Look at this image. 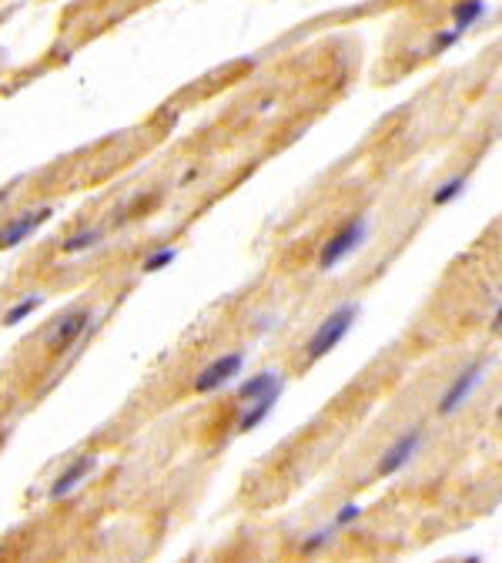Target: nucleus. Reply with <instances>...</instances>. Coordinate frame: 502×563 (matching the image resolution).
I'll return each mask as SVG.
<instances>
[{
    "mask_svg": "<svg viewBox=\"0 0 502 563\" xmlns=\"http://www.w3.org/2000/svg\"><path fill=\"white\" fill-rule=\"evenodd\" d=\"M359 312H362V305L359 302H342L338 309H332V312L315 325V332L308 335V342H305V359H308V363H319V359H325L328 352L338 349L342 339L351 332Z\"/></svg>",
    "mask_w": 502,
    "mask_h": 563,
    "instance_id": "nucleus-1",
    "label": "nucleus"
},
{
    "mask_svg": "<svg viewBox=\"0 0 502 563\" xmlns=\"http://www.w3.org/2000/svg\"><path fill=\"white\" fill-rule=\"evenodd\" d=\"M368 229H372L368 215H355V218H349V222H342V225L325 238V245H321V252H319L321 272H332V269H338L345 259H351V255L366 245Z\"/></svg>",
    "mask_w": 502,
    "mask_h": 563,
    "instance_id": "nucleus-2",
    "label": "nucleus"
},
{
    "mask_svg": "<svg viewBox=\"0 0 502 563\" xmlns=\"http://www.w3.org/2000/svg\"><path fill=\"white\" fill-rule=\"evenodd\" d=\"M489 365H492V359H489V356H479V359H472V363H466L459 369V376L445 386V393H442L439 399V416H452V412H459L466 406V399L479 389V382L486 379Z\"/></svg>",
    "mask_w": 502,
    "mask_h": 563,
    "instance_id": "nucleus-3",
    "label": "nucleus"
},
{
    "mask_svg": "<svg viewBox=\"0 0 502 563\" xmlns=\"http://www.w3.org/2000/svg\"><path fill=\"white\" fill-rule=\"evenodd\" d=\"M244 369V352H225V356H214L212 363L201 369L198 376H195V393L198 396H208V393H218V389H225L228 382H235L242 376Z\"/></svg>",
    "mask_w": 502,
    "mask_h": 563,
    "instance_id": "nucleus-4",
    "label": "nucleus"
},
{
    "mask_svg": "<svg viewBox=\"0 0 502 563\" xmlns=\"http://www.w3.org/2000/svg\"><path fill=\"white\" fill-rule=\"evenodd\" d=\"M91 322H94V309H91V305H81V309L64 312L61 319L50 325L54 332L47 335V352H50V356H64V352L71 349L81 335L91 329Z\"/></svg>",
    "mask_w": 502,
    "mask_h": 563,
    "instance_id": "nucleus-5",
    "label": "nucleus"
},
{
    "mask_svg": "<svg viewBox=\"0 0 502 563\" xmlns=\"http://www.w3.org/2000/svg\"><path fill=\"white\" fill-rule=\"evenodd\" d=\"M422 440H426V433H422V426H412L405 429L402 436H396V442L385 450L379 457V466H375V473L379 476H396V473H402L405 466H409L412 459H415V453L422 450Z\"/></svg>",
    "mask_w": 502,
    "mask_h": 563,
    "instance_id": "nucleus-6",
    "label": "nucleus"
},
{
    "mask_svg": "<svg viewBox=\"0 0 502 563\" xmlns=\"http://www.w3.org/2000/svg\"><path fill=\"white\" fill-rule=\"evenodd\" d=\"M50 215H54V208H50V205H41V208H34V212H24V215H17V218H11V222H4V225H0V252H11L17 245H24Z\"/></svg>",
    "mask_w": 502,
    "mask_h": 563,
    "instance_id": "nucleus-7",
    "label": "nucleus"
},
{
    "mask_svg": "<svg viewBox=\"0 0 502 563\" xmlns=\"http://www.w3.org/2000/svg\"><path fill=\"white\" fill-rule=\"evenodd\" d=\"M94 470H97V457H94V453H84V457L71 459V463L54 476V483H50V489H47V497H50V500H67V497H71V493H74V489L81 487Z\"/></svg>",
    "mask_w": 502,
    "mask_h": 563,
    "instance_id": "nucleus-8",
    "label": "nucleus"
},
{
    "mask_svg": "<svg viewBox=\"0 0 502 563\" xmlns=\"http://www.w3.org/2000/svg\"><path fill=\"white\" fill-rule=\"evenodd\" d=\"M282 393H285V382L282 386H274V389H268L265 396H259L255 403H248V406H242V416H238V433H251V429H259L268 416L274 412V406H278V399H282Z\"/></svg>",
    "mask_w": 502,
    "mask_h": 563,
    "instance_id": "nucleus-9",
    "label": "nucleus"
},
{
    "mask_svg": "<svg viewBox=\"0 0 502 563\" xmlns=\"http://www.w3.org/2000/svg\"><path fill=\"white\" fill-rule=\"evenodd\" d=\"M274 386H282V376H278V372H272V369L255 372L251 379H244L242 386H238V403H242V406H248V403H255V399L265 396V393H268V389H274Z\"/></svg>",
    "mask_w": 502,
    "mask_h": 563,
    "instance_id": "nucleus-10",
    "label": "nucleus"
},
{
    "mask_svg": "<svg viewBox=\"0 0 502 563\" xmlns=\"http://www.w3.org/2000/svg\"><path fill=\"white\" fill-rule=\"evenodd\" d=\"M101 238H104V229H101V225H94V229H81V231H74L71 238H64L61 252L64 255H81V252L94 248Z\"/></svg>",
    "mask_w": 502,
    "mask_h": 563,
    "instance_id": "nucleus-11",
    "label": "nucleus"
},
{
    "mask_svg": "<svg viewBox=\"0 0 502 563\" xmlns=\"http://www.w3.org/2000/svg\"><path fill=\"white\" fill-rule=\"evenodd\" d=\"M466 184H469V171H459V175H452L449 182H442L436 192H432V205H449V201L462 199V192H466Z\"/></svg>",
    "mask_w": 502,
    "mask_h": 563,
    "instance_id": "nucleus-12",
    "label": "nucleus"
},
{
    "mask_svg": "<svg viewBox=\"0 0 502 563\" xmlns=\"http://www.w3.org/2000/svg\"><path fill=\"white\" fill-rule=\"evenodd\" d=\"M41 302H44L41 295H24L20 302H14L11 309H7V312H4V325H20V322L27 319V316H34V312L41 309Z\"/></svg>",
    "mask_w": 502,
    "mask_h": 563,
    "instance_id": "nucleus-13",
    "label": "nucleus"
},
{
    "mask_svg": "<svg viewBox=\"0 0 502 563\" xmlns=\"http://www.w3.org/2000/svg\"><path fill=\"white\" fill-rule=\"evenodd\" d=\"M178 259V248L174 245H165V248H154L148 259L141 262V272L144 275H154V272H161V269H167L171 262Z\"/></svg>",
    "mask_w": 502,
    "mask_h": 563,
    "instance_id": "nucleus-14",
    "label": "nucleus"
},
{
    "mask_svg": "<svg viewBox=\"0 0 502 563\" xmlns=\"http://www.w3.org/2000/svg\"><path fill=\"white\" fill-rule=\"evenodd\" d=\"M332 533H335V527L328 523V527H321V530H315V533H308L302 540V553L305 557H312V553H319L321 547H328V540H332Z\"/></svg>",
    "mask_w": 502,
    "mask_h": 563,
    "instance_id": "nucleus-15",
    "label": "nucleus"
},
{
    "mask_svg": "<svg viewBox=\"0 0 502 563\" xmlns=\"http://www.w3.org/2000/svg\"><path fill=\"white\" fill-rule=\"evenodd\" d=\"M362 517V506L359 503H345V506H338V513H335L332 527L335 530H345V527H351L355 520Z\"/></svg>",
    "mask_w": 502,
    "mask_h": 563,
    "instance_id": "nucleus-16",
    "label": "nucleus"
},
{
    "mask_svg": "<svg viewBox=\"0 0 502 563\" xmlns=\"http://www.w3.org/2000/svg\"><path fill=\"white\" fill-rule=\"evenodd\" d=\"M489 329H492V335H499L502 339V305L496 309V316H492V325H489Z\"/></svg>",
    "mask_w": 502,
    "mask_h": 563,
    "instance_id": "nucleus-17",
    "label": "nucleus"
},
{
    "mask_svg": "<svg viewBox=\"0 0 502 563\" xmlns=\"http://www.w3.org/2000/svg\"><path fill=\"white\" fill-rule=\"evenodd\" d=\"M195 178H198V171H184V175H181V184L195 182Z\"/></svg>",
    "mask_w": 502,
    "mask_h": 563,
    "instance_id": "nucleus-18",
    "label": "nucleus"
},
{
    "mask_svg": "<svg viewBox=\"0 0 502 563\" xmlns=\"http://www.w3.org/2000/svg\"><path fill=\"white\" fill-rule=\"evenodd\" d=\"M462 563H483V557H479V553H469V557H466Z\"/></svg>",
    "mask_w": 502,
    "mask_h": 563,
    "instance_id": "nucleus-19",
    "label": "nucleus"
},
{
    "mask_svg": "<svg viewBox=\"0 0 502 563\" xmlns=\"http://www.w3.org/2000/svg\"><path fill=\"white\" fill-rule=\"evenodd\" d=\"M4 201H7V192H0V205H4Z\"/></svg>",
    "mask_w": 502,
    "mask_h": 563,
    "instance_id": "nucleus-20",
    "label": "nucleus"
},
{
    "mask_svg": "<svg viewBox=\"0 0 502 563\" xmlns=\"http://www.w3.org/2000/svg\"><path fill=\"white\" fill-rule=\"evenodd\" d=\"M496 416H499V419H502V406H499V410H496Z\"/></svg>",
    "mask_w": 502,
    "mask_h": 563,
    "instance_id": "nucleus-21",
    "label": "nucleus"
}]
</instances>
